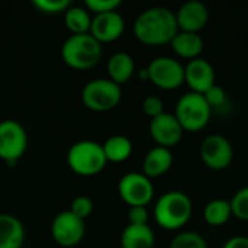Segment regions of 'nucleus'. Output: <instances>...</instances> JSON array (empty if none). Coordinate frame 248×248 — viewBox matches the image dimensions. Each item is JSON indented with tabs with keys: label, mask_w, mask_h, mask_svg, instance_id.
<instances>
[{
	"label": "nucleus",
	"mask_w": 248,
	"mask_h": 248,
	"mask_svg": "<svg viewBox=\"0 0 248 248\" xmlns=\"http://www.w3.org/2000/svg\"><path fill=\"white\" fill-rule=\"evenodd\" d=\"M150 81L164 90L179 89L185 83V67L182 62L171 57H157L148 65Z\"/></svg>",
	"instance_id": "nucleus-9"
},
{
	"label": "nucleus",
	"mask_w": 248,
	"mask_h": 248,
	"mask_svg": "<svg viewBox=\"0 0 248 248\" xmlns=\"http://www.w3.org/2000/svg\"><path fill=\"white\" fill-rule=\"evenodd\" d=\"M232 217L248 222V186L240 189L230 201Z\"/></svg>",
	"instance_id": "nucleus-25"
},
{
	"label": "nucleus",
	"mask_w": 248,
	"mask_h": 248,
	"mask_svg": "<svg viewBox=\"0 0 248 248\" xmlns=\"http://www.w3.org/2000/svg\"><path fill=\"white\" fill-rule=\"evenodd\" d=\"M170 45L176 52V55L182 58H187L189 61L201 58V54L203 52L205 48L203 38L199 33L182 32V31H179V33L173 38Z\"/></svg>",
	"instance_id": "nucleus-17"
},
{
	"label": "nucleus",
	"mask_w": 248,
	"mask_h": 248,
	"mask_svg": "<svg viewBox=\"0 0 248 248\" xmlns=\"http://www.w3.org/2000/svg\"><path fill=\"white\" fill-rule=\"evenodd\" d=\"M138 77H140L142 81H150L148 68H147V67H142V68H140V71H138Z\"/></svg>",
	"instance_id": "nucleus-33"
},
{
	"label": "nucleus",
	"mask_w": 248,
	"mask_h": 248,
	"mask_svg": "<svg viewBox=\"0 0 248 248\" xmlns=\"http://www.w3.org/2000/svg\"><path fill=\"white\" fill-rule=\"evenodd\" d=\"M102 147L108 163H122L132 154V142L125 135H112L102 144Z\"/></svg>",
	"instance_id": "nucleus-21"
},
{
	"label": "nucleus",
	"mask_w": 248,
	"mask_h": 248,
	"mask_svg": "<svg viewBox=\"0 0 248 248\" xmlns=\"http://www.w3.org/2000/svg\"><path fill=\"white\" fill-rule=\"evenodd\" d=\"M212 109L205 100L203 94L199 93H186L183 94L177 105L174 116L182 125L183 131L199 132L202 131L211 121Z\"/></svg>",
	"instance_id": "nucleus-5"
},
{
	"label": "nucleus",
	"mask_w": 248,
	"mask_h": 248,
	"mask_svg": "<svg viewBox=\"0 0 248 248\" xmlns=\"http://www.w3.org/2000/svg\"><path fill=\"white\" fill-rule=\"evenodd\" d=\"M32 4L42 13L55 15V13L65 12L71 6V1L70 0H33Z\"/></svg>",
	"instance_id": "nucleus-26"
},
{
	"label": "nucleus",
	"mask_w": 248,
	"mask_h": 248,
	"mask_svg": "<svg viewBox=\"0 0 248 248\" xmlns=\"http://www.w3.org/2000/svg\"><path fill=\"white\" fill-rule=\"evenodd\" d=\"M122 89L110 78H93L81 90L83 105L94 112H108L119 105Z\"/></svg>",
	"instance_id": "nucleus-6"
},
{
	"label": "nucleus",
	"mask_w": 248,
	"mask_h": 248,
	"mask_svg": "<svg viewBox=\"0 0 248 248\" xmlns=\"http://www.w3.org/2000/svg\"><path fill=\"white\" fill-rule=\"evenodd\" d=\"M125 31V20L118 10L93 15L89 33L102 42H113L122 36Z\"/></svg>",
	"instance_id": "nucleus-13"
},
{
	"label": "nucleus",
	"mask_w": 248,
	"mask_h": 248,
	"mask_svg": "<svg viewBox=\"0 0 248 248\" xmlns=\"http://www.w3.org/2000/svg\"><path fill=\"white\" fill-rule=\"evenodd\" d=\"M148 209L147 206H132L128 211V221L131 225H148Z\"/></svg>",
	"instance_id": "nucleus-31"
},
{
	"label": "nucleus",
	"mask_w": 248,
	"mask_h": 248,
	"mask_svg": "<svg viewBox=\"0 0 248 248\" xmlns=\"http://www.w3.org/2000/svg\"><path fill=\"white\" fill-rule=\"evenodd\" d=\"M201 158L212 170H224L230 167L234 158V148L230 140L219 134L208 135L201 144Z\"/></svg>",
	"instance_id": "nucleus-11"
},
{
	"label": "nucleus",
	"mask_w": 248,
	"mask_h": 248,
	"mask_svg": "<svg viewBox=\"0 0 248 248\" xmlns=\"http://www.w3.org/2000/svg\"><path fill=\"white\" fill-rule=\"evenodd\" d=\"M170 248H208V244L199 232L185 231L173 238Z\"/></svg>",
	"instance_id": "nucleus-24"
},
{
	"label": "nucleus",
	"mask_w": 248,
	"mask_h": 248,
	"mask_svg": "<svg viewBox=\"0 0 248 248\" xmlns=\"http://www.w3.org/2000/svg\"><path fill=\"white\" fill-rule=\"evenodd\" d=\"M183 128L179 124L174 113H161L153 118L150 122V135L158 147L171 148L177 145L183 138Z\"/></svg>",
	"instance_id": "nucleus-12"
},
{
	"label": "nucleus",
	"mask_w": 248,
	"mask_h": 248,
	"mask_svg": "<svg viewBox=\"0 0 248 248\" xmlns=\"http://www.w3.org/2000/svg\"><path fill=\"white\" fill-rule=\"evenodd\" d=\"M176 20L179 31L199 33V31H202L209 20V12L202 1L190 0L179 7L176 12Z\"/></svg>",
	"instance_id": "nucleus-15"
},
{
	"label": "nucleus",
	"mask_w": 248,
	"mask_h": 248,
	"mask_svg": "<svg viewBox=\"0 0 248 248\" xmlns=\"http://www.w3.org/2000/svg\"><path fill=\"white\" fill-rule=\"evenodd\" d=\"M118 192L121 199L129 205V208L147 206L154 198V186L151 179L137 171H129L121 177Z\"/></svg>",
	"instance_id": "nucleus-8"
},
{
	"label": "nucleus",
	"mask_w": 248,
	"mask_h": 248,
	"mask_svg": "<svg viewBox=\"0 0 248 248\" xmlns=\"http://www.w3.org/2000/svg\"><path fill=\"white\" fill-rule=\"evenodd\" d=\"M155 235L150 225H126L121 235L122 248H154Z\"/></svg>",
	"instance_id": "nucleus-20"
},
{
	"label": "nucleus",
	"mask_w": 248,
	"mask_h": 248,
	"mask_svg": "<svg viewBox=\"0 0 248 248\" xmlns=\"http://www.w3.org/2000/svg\"><path fill=\"white\" fill-rule=\"evenodd\" d=\"M203 97L208 102V105L211 106V109L222 108L225 105V102H227V92L221 86L214 84L209 90H206L203 93Z\"/></svg>",
	"instance_id": "nucleus-29"
},
{
	"label": "nucleus",
	"mask_w": 248,
	"mask_h": 248,
	"mask_svg": "<svg viewBox=\"0 0 248 248\" xmlns=\"http://www.w3.org/2000/svg\"><path fill=\"white\" fill-rule=\"evenodd\" d=\"M192 199L179 190H171L161 195L154 206V218L157 224L169 231L183 228L192 218Z\"/></svg>",
	"instance_id": "nucleus-2"
},
{
	"label": "nucleus",
	"mask_w": 248,
	"mask_h": 248,
	"mask_svg": "<svg viewBox=\"0 0 248 248\" xmlns=\"http://www.w3.org/2000/svg\"><path fill=\"white\" fill-rule=\"evenodd\" d=\"M232 217L230 201L225 199H214L203 209V218L211 227H222Z\"/></svg>",
	"instance_id": "nucleus-23"
},
{
	"label": "nucleus",
	"mask_w": 248,
	"mask_h": 248,
	"mask_svg": "<svg viewBox=\"0 0 248 248\" xmlns=\"http://www.w3.org/2000/svg\"><path fill=\"white\" fill-rule=\"evenodd\" d=\"M28 134L22 124L13 119L0 121V158L7 166H15L25 154Z\"/></svg>",
	"instance_id": "nucleus-7"
},
{
	"label": "nucleus",
	"mask_w": 248,
	"mask_h": 248,
	"mask_svg": "<svg viewBox=\"0 0 248 248\" xmlns=\"http://www.w3.org/2000/svg\"><path fill=\"white\" fill-rule=\"evenodd\" d=\"M86 234L84 221L70 211H62L52 219L51 235L61 248L76 247Z\"/></svg>",
	"instance_id": "nucleus-10"
},
{
	"label": "nucleus",
	"mask_w": 248,
	"mask_h": 248,
	"mask_svg": "<svg viewBox=\"0 0 248 248\" xmlns=\"http://www.w3.org/2000/svg\"><path fill=\"white\" fill-rule=\"evenodd\" d=\"M25 228L22 222L9 214H0V248H22Z\"/></svg>",
	"instance_id": "nucleus-18"
},
{
	"label": "nucleus",
	"mask_w": 248,
	"mask_h": 248,
	"mask_svg": "<svg viewBox=\"0 0 248 248\" xmlns=\"http://www.w3.org/2000/svg\"><path fill=\"white\" fill-rule=\"evenodd\" d=\"M121 3H122L121 0H86L84 1V7L90 13L99 15V13H106V12L118 10Z\"/></svg>",
	"instance_id": "nucleus-28"
},
{
	"label": "nucleus",
	"mask_w": 248,
	"mask_h": 248,
	"mask_svg": "<svg viewBox=\"0 0 248 248\" xmlns=\"http://www.w3.org/2000/svg\"><path fill=\"white\" fill-rule=\"evenodd\" d=\"M61 57L68 67L84 71L100 61L102 44L90 33L70 35L61 46Z\"/></svg>",
	"instance_id": "nucleus-3"
},
{
	"label": "nucleus",
	"mask_w": 248,
	"mask_h": 248,
	"mask_svg": "<svg viewBox=\"0 0 248 248\" xmlns=\"http://www.w3.org/2000/svg\"><path fill=\"white\" fill-rule=\"evenodd\" d=\"M179 33L176 13L164 6L142 10L134 22L135 38L150 46L170 44Z\"/></svg>",
	"instance_id": "nucleus-1"
},
{
	"label": "nucleus",
	"mask_w": 248,
	"mask_h": 248,
	"mask_svg": "<svg viewBox=\"0 0 248 248\" xmlns=\"http://www.w3.org/2000/svg\"><path fill=\"white\" fill-rule=\"evenodd\" d=\"M135 73V61L134 58L124 51H118L112 54L108 60V74L112 81L116 84H125Z\"/></svg>",
	"instance_id": "nucleus-19"
},
{
	"label": "nucleus",
	"mask_w": 248,
	"mask_h": 248,
	"mask_svg": "<svg viewBox=\"0 0 248 248\" xmlns=\"http://www.w3.org/2000/svg\"><path fill=\"white\" fill-rule=\"evenodd\" d=\"M68 211L84 221L93 212V201L86 195H80V196L74 198Z\"/></svg>",
	"instance_id": "nucleus-27"
},
{
	"label": "nucleus",
	"mask_w": 248,
	"mask_h": 248,
	"mask_svg": "<svg viewBox=\"0 0 248 248\" xmlns=\"http://www.w3.org/2000/svg\"><path fill=\"white\" fill-rule=\"evenodd\" d=\"M222 248H248V237H232L230 238Z\"/></svg>",
	"instance_id": "nucleus-32"
},
{
	"label": "nucleus",
	"mask_w": 248,
	"mask_h": 248,
	"mask_svg": "<svg viewBox=\"0 0 248 248\" xmlns=\"http://www.w3.org/2000/svg\"><path fill=\"white\" fill-rule=\"evenodd\" d=\"M142 110L147 116L153 119L164 113V103L158 96H147L142 100Z\"/></svg>",
	"instance_id": "nucleus-30"
},
{
	"label": "nucleus",
	"mask_w": 248,
	"mask_h": 248,
	"mask_svg": "<svg viewBox=\"0 0 248 248\" xmlns=\"http://www.w3.org/2000/svg\"><path fill=\"white\" fill-rule=\"evenodd\" d=\"M64 25L73 35L89 33L92 15L84 6H70L64 12Z\"/></svg>",
	"instance_id": "nucleus-22"
},
{
	"label": "nucleus",
	"mask_w": 248,
	"mask_h": 248,
	"mask_svg": "<svg viewBox=\"0 0 248 248\" xmlns=\"http://www.w3.org/2000/svg\"><path fill=\"white\" fill-rule=\"evenodd\" d=\"M67 164L78 176L90 177L99 174L108 164L102 144L92 140L74 142L67 151Z\"/></svg>",
	"instance_id": "nucleus-4"
},
{
	"label": "nucleus",
	"mask_w": 248,
	"mask_h": 248,
	"mask_svg": "<svg viewBox=\"0 0 248 248\" xmlns=\"http://www.w3.org/2000/svg\"><path fill=\"white\" fill-rule=\"evenodd\" d=\"M173 166V154L169 148L154 147L151 148L142 163V174L148 179H155L166 174Z\"/></svg>",
	"instance_id": "nucleus-16"
},
{
	"label": "nucleus",
	"mask_w": 248,
	"mask_h": 248,
	"mask_svg": "<svg viewBox=\"0 0 248 248\" xmlns=\"http://www.w3.org/2000/svg\"><path fill=\"white\" fill-rule=\"evenodd\" d=\"M217 80L215 68L203 58H196L187 62L185 67V81L193 93L203 94L209 90Z\"/></svg>",
	"instance_id": "nucleus-14"
}]
</instances>
